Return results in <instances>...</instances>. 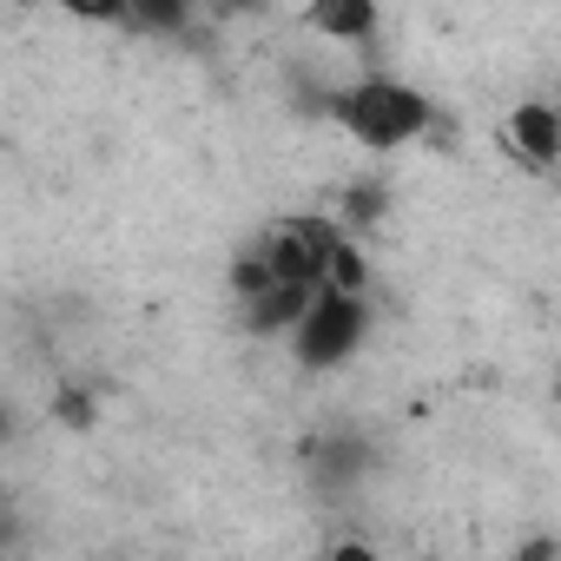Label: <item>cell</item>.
I'll list each match as a JSON object with an SVG mask.
<instances>
[{"instance_id":"277c9868","label":"cell","mask_w":561,"mask_h":561,"mask_svg":"<svg viewBox=\"0 0 561 561\" xmlns=\"http://www.w3.org/2000/svg\"><path fill=\"white\" fill-rule=\"evenodd\" d=\"M502 139H508V159H515L522 172L548 179V172L561 165V113H554V100H548V93L515 100L508 119H502Z\"/></svg>"},{"instance_id":"6da1fadb","label":"cell","mask_w":561,"mask_h":561,"mask_svg":"<svg viewBox=\"0 0 561 561\" xmlns=\"http://www.w3.org/2000/svg\"><path fill=\"white\" fill-rule=\"evenodd\" d=\"M324 113L344 139H357L364 152H403L416 139H430L436 126V100L397 73H351L324 93Z\"/></svg>"},{"instance_id":"7a4b0ae2","label":"cell","mask_w":561,"mask_h":561,"mask_svg":"<svg viewBox=\"0 0 561 561\" xmlns=\"http://www.w3.org/2000/svg\"><path fill=\"white\" fill-rule=\"evenodd\" d=\"M364 337H370V291H331V285H318L298 305V318L285 324V344H291L298 370H311V377L344 370L364 351Z\"/></svg>"},{"instance_id":"8992f818","label":"cell","mask_w":561,"mask_h":561,"mask_svg":"<svg viewBox=\"0 0 561 561\" xmlns=\"http://www.w3.org/2000/svg\"><path fill=\"white\" fill-rule=\"evenodd\" d=\"M192 14V0H119V27H139V34H179Z\"/></svg>"},{"instance_id":"ba28073f","label":"cell","mask_w":561,"mask_h":561,"mask_svg":"<svg viewBox=\"0 0 561 561\" xmlns=\"http://www.w3.org/2000/svg\"><path fill=\"white\" fill-rule=\"evenodd\" d=\"M60 416H67V423H93V397L67 390V397H60Z\"/></svg>"},{"instance_id":"30bf717a","label":"cell","mask_w":561,"mask_h":561,"mask_svg":"<svg viewBox=\"0 0 561 561\" xmlns=\"http://www.w3.org/2000/svg\"><path fill=\"white\" fill-rule=\"evenodd\" d=\"M225 8H244V0H225Z\"/></svg>"},{"instance_id":"9c48e42d","label":"cell","mask_w":561,"mask_h":561,"mask_svg":"<svg viewBox=\"0 0 561 561\" xmlns=\"http://www.w3.org/2000/svg\"><path fill=\"white\" fill-rule=\"evenodd\" d=\"M192 8H225V0H192Z\"/></svg>"},{"instance_id":"3957f363","label":"cell","mask_w":561,"mask_h":561,"mask_svg":"<svg viewBox=\"0 0 561 561\" xmlns=\"http://www.w3.org/2000/svg\"><path fill=\"white\" fill-rule=\"evenodd\" d=\"M351 225L337 211H285V218H271L257 238H251V257L264 264L271 285H285V291H318L324 285V264L337 251Z\"/></svg>"},{"instance_id":"52a82bcc","label":"cell","mask_w":561,"mask_h":561,"mask_svg":"<svg viewBox=\"0 0 561 561\" xmlns=\"http://www.w3.org/2000/svg\"><path fill=\"white\" fill-rule=\"evenodd\" d=\"M67 21H87V27H119V0H54Z\"/></svg>"},{"instance_id":"5b68a950","label":"cell","mask_w":561,"mask_h":561,"mask_svg":"<svg viewBox=\"0 0 561 561\" xmlns=\"http://www.w3.org/2000/svg\"><path fill=\"white\" fill-rule=\"evenodd\" d=\"M298 21H305V34H318V41L364 54V47L377 41V27H383V8H377V0H305Z\"/></svg>"}]
</instances>
